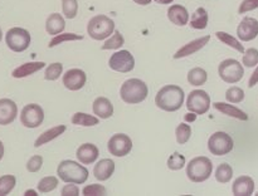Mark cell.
Instances as JSON below:
<instances>
[{"label":"cell","instance_id":"6da1fadb","mask_svg":"<svg viewBox=\"0 0 258 196\" xmlns=\"http://www.w3.org/2000/svg\"><path fill=\"white\" fill-rule=\"evenodd\" d=\"M184 90L179 85L169 84L161 88L155 97V103L160 110L175 112L180 110L184 103Z\"/></svg>","mask_w":258,"mask_h":196},{"label":"cell","instance_id":"7a4b0ae2","mask_svg":"<svg viewBox=\"0 0 258 196\" xmlns=\"http://www.w3.org/2000/svg\"><path fill=\"white\" fill-rule=\"evenodd\" d=\"M57 173L59 178L68 183H85L88 178V170L76 161L64 160L58 165Z\"/></svg>","mask_w":258,"mask_h":196},{"label":"cell","instance_id":"3957f363","mask_svg":"<svg viewBox=\"0 0 258 196\" xmlns=\"http://www.w3.org/2000/svg\"><path fill=\"white\" fill-rule=\"evenodd\" d=\"M148 85L145 82L138 79V78H131L123 82L121 85L120 95L122 98L123 102L128 103V105H136L143 101L146 100L148 97Z\"/></svg>","mask_w":258,"mask_h":196},{"label":"cell","instance_id":"277c9868","mask_svg":"<svg viewBox=\"0 0 258 196\" xmlns=\"http://www.w3.org/2000/svg\"><path fill=\"white\" fill-rule=\"evenodd\" d=\"M213 171V163L208 157H196L186 166V175L193 182H203L208 180Z\"/></svg>","mask_w":258,"mask_h":196},{"label":"cell","instance_id":"5b68a950","mask_svg":"<svg viewBox=\"0 0 258 196\" xmlns=\"http://www.w3.org/2000/svg\"><path fill=\"white\" fill-rule=\"evenodd\" d=\"M115 32V23L106 15H96L88 22L87 33L95 40H103Z\"/></svg>","mask_w":258,"mask_h":196},{"label":"cell","instance_id":"8992f818","mask_svg":"<svg viewBox=\"0 0 258 196\" xmlns=\"http://www.w3.org/2000/svg\"><path fill=\"white\" fill-rule=\"evenodd\" d=\"M30 40H32V38H30L29 32L27 29H23V28H12L5 34L7 45L10 50L17 53L27 50L29 48Z\"/></svg>","mask_w":258,"mask_h":196},{"label":"cell","instance_id":"52a82bcc","mask_svg":"<svg viewBox=\"0 0 258 196\" xmlns=\"http://www.w3.org/2000/svg\"><path fill=\"white\" fill-rule=\"evenodd\" d=\"M233 147V138L231 137V135L222 131L213 133L208 140V150L211 151L212 155L224 156L231 152Z\"/></svg>","mask_w":258,"mask_h":196},{"label":"cell","instance_id":"ba28073f","mask_svg":"<svg viewBox=\"0 0 258 196\" xmlns=\"http://www.w3.org/2000/svg\"><path fill=\"white\" fill-rule=\"evenodd\" d=\"M219 77L226 83H237L243 78L244 69L236 59H226L218 67Z\"/></svg>","mask_w":258,"mask_h":196},{"label":"cell","instance_id":"9c48e42d","mask_svg":"<svg viewBox=\"0 0 258 196\" xmlns=\"http://www.w3.org/2000/svg\"><path fill=\"white\" fill-rule=\"evenodd\" d=\"M186 107L190 112L197 113V115H204L211 108V97L206 90H191L186 100Z\"/></svg>","mask_w":258,"mask_h":196},{"label":"cell","instance_id":"30bf717a","mask_svg":"<svg viewBox=\"0 0 258 196\" xmlns=\"http://www.w3.org/2000/svg\"><path fill=\"white\" fill-rule=\"evenodd\" d=\"M44 121V111L39 105L30 103L22 110L20 113V122L28 128H37Z\"/></svg>","mask_w":258,"mask_h":196},{"label":"cell","instance_id":"8fae6325","mask_svg":"<svg viewBox=\"0 0 258 196\" xmlns=\"http://www.w3.org/2000/svg\"><path fill=\"white\" fill-rule=\"evenodd\" d=\"M108 65L116 72L128 73L135 67V58L128 50H120L111 55Z\"/></svg>","mask_w":258,"mask_h":196},{"label":"cell","instance_id":"7c38bea8","mask_svg":"<svg viewBox=\"0 0 258 196\" xmlns=\"http://www.w3.org/2000/svg\"><path fill=\"white\" fill-rule=\"evenodd\" d=\"M107 148L111 155L116 156V157H123V156L128 155L130 151L133 150V141L127 135L117 133L110 138Z\"/></svg>","mask_w":258,"mask_h":196},{"label":"cell","instance_id":"4fadbf2b","mask_svg":"<svg viewBox=\"0 0 258 196\" xmlns=\"http://www.w3.org/2000/svg\"><path fill=\"white\" fill-rule=\"evenodd\" d=\"M237 35L242 42L256 39L258 35V20L251 17L243 18L237 28Z\"/></svg>","mask_w":258,"mask_h":196},{"label":"cell","instance_id":"5bb4252c","mask_svg":"<svg viewBox=\"0 0 258 196\" xmlns=\"http://www.w3.org/2000/svg\"><path fill=\"white\" fill-rule=\"evenodd\" d=\"M86 73L82 69H77V68H73L66 72V74L63 75V84L67 89L70 90H78L86 84Z\"/></svg>","mask_w":258,"mask_h":196},{"label":"cell","instance_id":"9a60e30c","mask_svg":"<svg viewBox=\"0 0 258 196\" xmlns=\"http://www.w3.org/2000/svg\"><path fill=\"white\" fill-rule=\"evenodd\" d=\"M18 115V106L9 98L0 100V125L7 126L14 122Z\"/></svg>","mask_w":258,"mask_h":196},{"label":"cell","instance_id":"2e32d148","mask_svg":"<svg viewBox=\"0 0 258 196\" xmlns=\"http://www.w3.org/2000/svg\"><path fill=\"white\" fill-rule=\"evenodd\" d=\"M209 40H211V35H204V37L198 38V39L191 40L190 43H188V44H185L184 47H181L180 49L174 54V59H180V58L189 57V55L199 52L202 48L206 47V44H208Z\"/></svg>","mask_w":258,"mask_h":196},{"label":"cell","instance_id":"e0dca14e","mask_svg":"<svg viewBox=\"0 0 258 196\" xmlns=\"http://www.w3.org/2000/svg\"><path fill=\"white\" fill-rule=\"evenodd\" d=\"M98 155H100V152H98L97 146H95L93 143H83L78 147L77 152H76V156L83 165L93 163L98 158Z\"/></svg>","mask_w":258,"mask_h":196},{"label":"cell","instance_id":"ac0fdd59","mask_svg":"<svg viewBox=\"0 0 258 196\" xmlns=\"http://www.w3.org/2000/svg\"><path fill=\"white\" fill-rule=\"evenodd\" d=\"M233 195L236 196H249L254 191V181L249 176H239L236 178L232 186Z\"/></svg>","mask_w":258,"mask_h":196},{"label":"cell","instance_id":"d6986e66","mask_svg":"<svg viewBox=\"0 0 258 196\" xmlns=\"http://www.w3.org/2000/svg\"><path fill=\"white\" fill-rule=\"evenodd\" d=\"M113 172H115V162L110 158L100 160L93 168V175L100 181L108 180L113 175Z\"/></svg>","mask_w":258,"mask_h":196},{"label":"cell","instance_id":"ffe728a7","mask_svg":"<svg viewBox=\"0 0 258 196\" xmlns=\"http://www.w3.org/2000/svg\"><path fill=\"white\" fill-rule=\"evenodd\" d=\"M168 18L173 24L179 25V27H184L188 24L189 22V13L186 8L183 5H171L168 10Z\"/></svg>","mask_w":258,"mask_h":196},{"label":"cell","instance_id":"44dd1931","mask_svg":"<svg viewBox=\"0 0 258 196\" xmlns=\"http://www.w3.org/2000/svg\"><path fill=\"white\" fill-rule=\"evenodd\" d=\"M93 113L102 120L110 118L113 115V106L111 101L105 97L96 98L93 102Z\"/></svg>","mask_w":258,"mask_h":196},{"label":"cell","instance_id":"7402d4cb","mask_svg":"<svg viewBox=\"0 0 258 196\" xmlns=\"http://www.w3.org/2000/svg\"><path fill=\"white\" fill-rule=\"evenodd\" d=\"M66 28V22L63 19V17L58 13H53L49 17L47 18V22H45V30H47L48 34L50 35H57L64 30Z\"/></svg>","mask_w":258,"mask_h":196},{"label":"cell","instance_id":"603a6c76","mask_svg":"<svg viewBox=\"0 0 258 196\" xmlns=\"http://www.w3.org/2000/svg\"><path fill=\"white\" fill-rule=\"evenodd\" d=\"M213 107L216 108L217 111L223 113V115L229 116V117H234L237 118V120H241V121L248 120V116H247L246 112H243V111L239 110V108L234 107L233 105H229V103L214 102Z\"/></svg>","mask_w":258,"mask_h":196},{"label":"cell","instance_id":"cb8c5ba5","mask_svg":"<svg viewBox=\"0 0 258 196\" xmlns=\"http://www.w3.org/2000/svg\"><path fill=\"white\" fill-rule=\"evenodd\" d=\"M45 67L44 62H30V63H24V64L19 65L18 68H15L13 70V77L14 78H24L28 77V75L33 74V73L38 72L42 68Z\"/></svg>","mask_w":258,"mask_h":196},{"label":"cell","instance_id":"d4e9b609","mask_svg":"<svg viewBox=\"0 0 258 196\" xmlns=\"http://www.w3.org/2000/svg\"><path fill=\"white\" fill-rule=\"evenodd\" d=\"M64 131H66V126H63V125L55 126V127H52V128H49V130L44 131V132H43L42 135H39V137L35 140L34 147H40V146L45 145V143H48L49 141L59 137V136L62 135Z\"/></svg>","mask_w":258,"mask_h":196},{"label":"cell","instance_id":"484cf974","mask_svg":"<svg viewBox=\"0 0 258 196\" xmlns=\"http://www.w3.org/2000/svg\"><path fill=\"white\" fill-rule=\"evenodd\" d=\"M208 12L204 8H198L190 19V25L194 29H206L208 27Z\"/></svg>","mask_w":258,"mask_h":196},{"label":"cell","instance_id":"4316f807","mask_svg":"<svg viewBox=\"0 0 258 196\" xmlns=\"http://www.w3.org/2000/svg\"><path fill=\"white\" fill-rule=\"evenodd\" d=\"M72 123H73V125L83 126V127H91V126L97 125L98 118L95 117V116L87 115V113L77 112V113H75V115H73Z\"/></svg>","mask_w":258,"mask_h":196},{"label":"cell","instance_id":"83f0119b","mask_svg":"<svg viewBox=\"0 0 258 196\" xmlns=\"http://www.w3.org/2000/svg\"><path fill=\"white\" fill-rule=\"evenodd\" d=\"M208 79V74L203 68H193L188 73V82L191 85H202Z\"/></svg>","mask_w":258,"mask_h":196},{"label":"cell","instance_id":"f1b7e54d","mask_svg":"<svg viewBox=\"0 0 258 196\" xmlns=\"http://www.w3.org/2000/svg\"><path fill=\"white\" fill-rule=\"evenodd\" d=\"M216 37L218 38V39L221 40V42H223L224 44L229 45V47H232V48H233V49L238 50L239 53H244V52H246V50H244V47L241 44V42H239V40H237L234 37H232L231 34H228V33H226V32H217L216 33Z\"/></svg>","mask_w":258,"mask_h":196},{"label":"cell","instance_id":"f546056e","mask_svg":"<svg viewBox=\"0 0 258 196\" xmlns=\"http://www.w3.org/2000/svg\"><path fill=\"white\" fill-rule=\"evenodd\" d=\"M232 177H233V168H232L231 165H228V163H221L217 167L216 178L218 182L227 183L231 181Z\"/></svg>","mask_w":258,"mask_h":196},{"label":"cell","instance_id":"4dcf8cb0","mask_svg":"<svg viewBox=\"0 0 258 196\" xmlns=\"http://www.w3.org/2000/svg\"><path fill=\"white\" fill-rule=\"evenodd\" d=\"M123 44H125V39H123L122 34H121L118 30H115L112 37H110L107 40H106L105 44L102 45V48H101V49L102 50L118 49V48L122 47Z\"/></svg>","mask_w":258,"mask_h":196},{"label":"cell","instance_id":"1f68e13d","mask_svg":"<svg viewBox=\"0 0 258 196\" xmlns=\"http://www.w3.org/2000/svg\"><path fill=\"white\" fill-rule=\"evenodd\" d=\"M17 183V178L14 175H4L0 177V196L8 195L13 191Z\"/></svg>","mask_w":258,"mask_h":196},{"label":"cell","instance_id":"d6a6232c","mask_svg":"<svg viewBox=\"0 0 258 196\" xmlns=\"http://www.w3.org/2000/svg\"><path fill=\"white\" fill-rule=\"evenodd\" d=\"M57 186L58 178L55 177V176H47V177H43L42 180L38 182V190L42 193H47L54 190Z\"/></svg>","mask_w":258,"mask_h":196},{"label":"cell","instance_id":"836d02e7","mask_svg":"<svg viewBox=\"0 0 258 196\" xmlns=\"http://www.w3.org/2000/svg\"><path fill=\"white\" fill-rule=\"evenodd\" d=\"M83 37L80 34H75V33H64V34H57L52 40L49 42L48 47L53 48L55 45H59L64 42H71V40H82Z\"/></svg>","mask_w":258,"mask_h":196},{"label":"cell","instance_id":"e575fe53","mask_svg":"<svg viewBox=\"0 0 258 196\" xmlns=\"http://www.w3.org/2000/svg\"><path fill=\"white\" fill-rule=\"evenodd\" d=\"M175 135H176V141H178V143L184 145V143L188 142L189 138H190L191 136L190 126L186 125V123H180V125L176 127Z\"/></svg>","mask_w":258,"mask_h":196},{"label":"cell","instance_id":"d590c367","mask_svg":"<svg viewBox=\"0 0 258 196\" xmlns=\"http://www.w3.org/2000/svg\"><path fill=\"white\" fill-rule=\"evenodd\" d=\"M62 10L63 14L67 19H73L76 18L78 12V3L77 0H62Z\"/></svg>","mask_w":258,"mask_h":196},{"label":"cell","instance_id":"8d00e7d4","mask_svg":"<svg viewBox=\"0 0 258 196\" xmlns=\"http://www.w3.org/2000/svg\"><path fill=\"white\" fill-rule=\"evenodd\" d=\"M63 72V64L60 63H52L47 67L44 72V78L47 80H55L59 78V75Z\"/></svg>","mask_w":258,"mask_h":196},{"label":"cell","instance_id":"74e56055","mask_svg":"<svg viewBox=\"0 0 258 196\" xmlns=\"http://www.w3.org/2000/svg\"><path fill=\"white\" fill-rule=\"evenodd\" d=\"M226 100L229 103H241L244 100V90L239 87H231L227 89Z\"/></svg>","mask_w":258,"mask_h":196},{"label":"cell","instance_id":"f35d334b","mask_svg":"<svg viewBox=\"0 0 258 196\" xmlns=\"http://www.w3.org/2000/svg\"><path fill=\"white\" fill-rule=\"evenodd\" d=\"M185 166V157L181 153L174 152L170 157L168 158V167L170 170H181Z\"/></svg>","mask_w":258,"mask_h":196},{"label":"cell","instance_id":"ab89813d","mask_svg":"<svg viewBox=\"0 0 258 196\" xmlns=\"http://www.w3.org/2000/svg\"><path fill=\"white\" fill-rule=\"evenodd\" d=\"M243 54L244 55L243 59H242V63H243L246 67L251 68L258 64V50L256 48H249V49H247Z\"/></svg>","mask_w":258,"mask_h":196},{"label":"cell","instance_id":"60d3db41","mask_svg":"<svg viewBox=\"0 0 258 196\" xmlns=\"http://www.w3.org/2000/svg\"><path fill=\"white\" fill-rule=\"evenodd\" d=\"M82 193L86 196H105L107 195V190H106L105 186L93 183V185L86 186L82 190Z\"/></svg>","mask_w":258,"mask_h":196},{"label":"cell","instance_id":"b9f144b4","mask_svg":"<svg viewBox=\"0 0 258 196\" xmlns=\"http://www.w3.org/2000/svg\"><path fill=\"white\" fill-rule=\"evenodd\" d=\"M43 165V157L42 156H33V157L29 158V161L27 162V170L29 172H38V171L42 168Z\"/></svg>","mask_w":258,"mask_h":196},{"label":"cell","instance_id":"7bdbcfd3","mask_svg":"<svg viewBox=\"0 0 258 196\" xmlns=\"http://www.w3.org/2000/svg\"><path fill=\"white\" fill-rule=\"evenodd\" d=\"M258 8V0H243L239 7L238 13L239 14H244V13H248L251 10H254Z\"/></svg>","mask_w":258,"mask_h":196},{"label":"cell","instance_id":"ee69618b","mask_svg":"<svg viewBox=\"0 0 258 196\" xmlns=\"http://www.w3.org/2000/svg\"><path fill=\"white\" fill-rule=\"evenodd\" d=\"M80 193V188L76 185H66L60 191V195L63 196H77Z\"/></svg>","mask_w":258,"mask_h":196},{"label":"cell","instance_id":"f6af8a7d","mask_svg":"<svg viewBox=\"0 0 258 196\" xmlns=\"http://www.w3.org/2000/svg\"><path fill=\"white\" fill-rule=\"evenodd\" d=\"M257 83H258V65H257V68H256V69H254V72L252 73L251 78H249L248 87H249V88L254 87V85H256Z\"/></svg>","mask_w":258,"mask_h":196},{"label":"cell","instance_id":"bcb514c9","mask_svg":"<svg viewBox=\"0 0 258 196\" xmlns=\"http://www.w3.org/2000/svg\"><path fill=\"white\" fill-rule=\"evenodd\" d=\"M196 118H197V113H194V112H191V113H189V115H186L185 116V121H196Z\"/></svg>","mask_w":258,"mask_h":196},{"label":"cell","instance_id":"7dc6e473","mask_svg":"<svg viewBox=\"0 0 258 196\" xmlns=\"http://www.w3.org/2000/svg\"><path fill=\"white\" fill-rule=\"evenodd\" d=\"M134 2L139 5H148V4H150L151 0H134Z\"/></svg>","mask_w":258,"mask_h":196},{"label":"cell","instance_id":"c3c4849f","mask_svg":"<svg viewBox=\"0 0 258 196\" xmlns=\"http://www.w3.org/2000/svg\"><path fill=\"white\" fill-rule=\"evenodd\" d=\"M154 2H156V3H158V4L166 5V4H171V3H173L174 0H154Z\"/></svg>","mask_w":258,"mask_h":196},{"label":"cell","instance_id":"681fc988","mask_svg":"<svg viewBox=\"0 0 258 196\" xmlns=\"http://www.w3.org/2000/svg\"><path fill=\"white\" fill-rule=\"evenodd\" d=\"M24 195H27V196H29V195L35 196V195H38V193H37V191H34V190H27V191H25Z\"/></svg>","mask_w":258,"mask_h":196},{"label":"cell","instance_id":"f907efd6","mask_svg":"<svg viewBox=\"0 0 258 196\" xmlns=\"http://www.w3.org/2000/svg\"><path fill=\"white\" fill-rule=\"evenodd\" d=\"M3 156H4V145H3V142L0 141V161H2Z\"/></svg>","mask_w":258,"mask_h":196},{"label":"cell","instance_id":"816d5d0a","mask_svg":"<svg viewBox=\"0 0 258 196\" xmlns=\"http://www.w3.org/2000/svg\"><path fill=\"white\" fill-rule=\"evenodd\" d=\"M3 39V32H2V28H0V42H2Z\"/></svg>","mask_w":258,"mask_h":196},{"label":"cell","instance_id":"f5cc1de1","mask_svg":"<svg viewBox=\"0 0 258 196\" xmlns=\"http://www.w3.org/2000/svg\"><path fill=\"white\" fill-rule=\"evenodd\" d=\"M257 195H258V193H257Z\"/></svg>","mask_w":258,"mask_h":196}]
</instances>
